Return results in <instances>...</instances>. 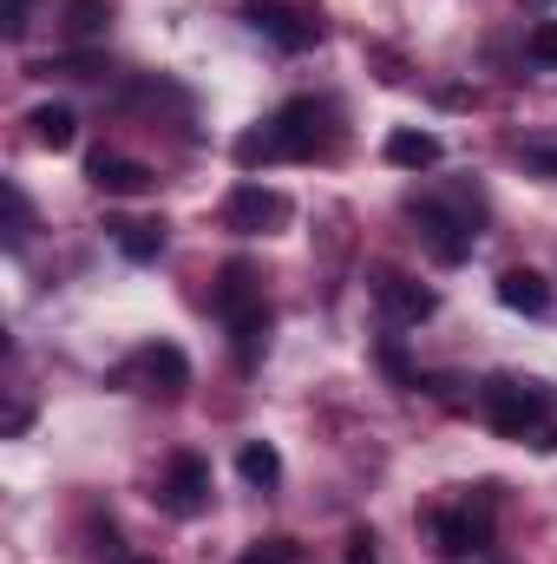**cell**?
I'll return each mask as SVG.
<instances>
[{
  "mask_svg": "<svg viewBox=\"0 0 557 564\" xmlns=\"http://www.w3.org/2000/svg\"><path fill=\"white\" fill-rule=\"evenodd\" d=\"M223 224H230L237 237L282 230V224H288V197H282V191H270V184H237V191L223 197Z\"/></svg>",
  "mask_w": 557,
  "mask_h": 564,
  "instance_id": "cell-7",
  "label": "cell"
},
{
  "mask_svg": "<svg viewBox=\"0 0 557 564\" xmlns=\"http://www.w3.org/2000/svg\"><path fill=\"white\" fill-rule=\"evenodd\" d=\"M302 552H295V539H270V545H250L237 564H295Z\"/></svg>",
  "mask_w": 557,
  "mask_h": 564,
  "instance_id": "cell-20",
  "label": "cell"
},
{
  "mask_svg": "<svg viewBox=\"0 0 557 564\" xmlns=\"http://www.w3.org/2000/svg\"><path fill=\"white\" fill-rule=\"evenodd\" d=\"M157 506L171 519H197L210 506V459L204 453H171V466L157 479Z\"/></svg>",
  "mask_w": 557,
  "mask_h": 564,
  "instance_id": "cell-4",
  "label": "cell"
},
{
  "mask_svg": "<svg viewBox=\"0 0 557 564\" xmlns=\"http://www.w3.org/2000/svg\"><path fill=\"white\" fill-rule=\"evenodd\" d=\"M112 237H119V250H125L132 263L164 257V224H112Z\"/></svg>",
  "mask_w": 557,
  "mask_h": 564,
  "instance_id": "cell-18",
  "label": "cell"
},
{
  "mask_svg": "<svg viewBox=\"0 0 557 564\" xmlns=\"http://www.w3.org/2000/svg\"><path fill=\"white\" fill-rule=\"evenodd\" d=\"M374 302H381V308H387L394 322H426V315L439 308V295H433L426 282H414V276H394V270H387V276L374 282Z\"/></svg>",
  "mask_w": 557,
  "mask_h": 564,
  "instance_id": "cell-11",
  "label": "cell"
},
{
  "mask_svg": "<svg viewBox=\"0 0 557 564\" xmlns=\"http://www.w3.org/2000/svg\"><path fill=\"white\" fill-rule=\"evenodd\" d=\"M237 473H243L250 486H263V492H270V486L282 479V453L270 446V440H243V453H237Z\"/></svg>",
  "mask_w": 557,
  "mask_h": 564,
  "instance_id": "cell-16",
  "label": "cell"
},
{
  "mask_svg": "<svg viewBox=\"0 0 557 564\" xmlns=\"http://www.w3.org/2000/svg\"><path fill=\"white\" fill-rule=\"evenodd\" d=\"M26 126H33V144H46V151H66V144L79 139L73 106H33V112H26Z\"/></svg>",
  "mask_w": 557,
  "mask_h": 564,
  "instance_id": "cell-13",
  "label": "cell"
},
{
  "mask_svg": "<svg viewBox=\"0 0 557 564\" xmlns=\"http://www.w3.org/2000/svg\"><path fill=\"white\" fill-rule=\"evenodd\" d=\"M433 545H439L446 558L485 552V545H492V486H485V506H479V512H472V506H439V512H433Z\"/></svg>",
  "mask_w": 557,
  "mask_h": 564,
  "instance_id": "cell-6",
  "label": "cell"
},
{
  "mask_svg": "<svg viewBox=\"0 0 557 564\" xmlns=\"http://www.w3.org/2000/svg\"><path fill=\"white\" fill-rule=\"evenodd\" d=\"M348 564H381V552H374V532H354V539H348Z\"/></svg>",
  "mask_w": 557,
  "mask_h": 564,
  "instance_id": "cell-23",
  "label": "cell"
},
{
  "mask_svg": "<svg viewBox=\"0 0 557 564\" xmlns=\"http://www.w3.org/2000/svg\"><path fill=\"white\" fill-rule=\"evenodd\" d=\"M263 139H270V158H321V151L335 144V106H321V99H288L276 119L263 126Z\"/></svg>",
  "mask_w": 557,
  "mask_h": 564,
  "instance_id": "cell-3",
  "label": "cell"
},
{
  "mask_svg": "<svg viewBox=\"0 0 557 564\" xmlns=\"http://www.w3.org/2000/svg\"><path fill=\"white\" fill-rule=\"evenodd\" d=\"M86 177H92V191H106V197H144V191H151V171H144L139 158H119V151H92V158H86Z\"/></svg>",
  "mask_w": 557,
  "mask_h": 564,
  "instance_id": "cell-10",
  "label": "cell"
},
{
  "mask_svg": "<svg viewBox=\"0 0 557 564\" xmlns=\"http://www.w3.org/2000/svg\"><path fill=\"white\" fill-rule=\"evenodd\" d=\"M106 26H112V0H66V40L92 46L106 40Z\"/></svg>",
  "mask_w": 557,
  "mask_h": 564,
  "instance_id": "cell-14",
  "label": "cell"
},
{
  "mask_svg": "<svg viewBox=\"0 0 557 564\" xmlns=\"http://www.w3.org/2000/svg\"><path fill=\"white\" fill-rule=\"evenodd\" d=\"M243 13H250L256 33L276 40L282 53H308V46L321 40V13H308V7H295V0H243Z\"/></svg>",
  "mask_w": 557,
  "mask_h": 564,
  "instance_id": "cell-5",
  "label": "cell"
},
{
  "mask_svg": "<svg viewBox=\"0 0 557 564\" xmlns=\"http://www.w3.org/2000/svg\"><path fill=\"white\" fill-rule=\"evenodd\" d=\"M26 426H33V408H7V421H0V433H7V440H20Z\"/></svg>",
  "mask_w": 557,
  "mask_h": 564,
  "instance_id": "cell-24",
  "label": "cell"
},
{
  "mask_svg": "<svg viewBox=\"0 0 557 564\" xmlns=\"http://www.w3.org/2000/svg\"><path fill=\"white\" fill-rule=\"evenodd\" d=\"M479 210H485V204H479V191H452L446 204H439V197H414V204H407V217L419 224V243H426V257H433V263H446V270L472 257Z\"/></svg>",
  "mask_w": 557,
  "mask_h": 564,
  "instance_id": "cell-1",
  "label": "cell"
},
{
  "mask_svg": "<svg viewBox=\"0 0 557 564\" xmlns=\"http://www.w3.org/2000/svg\"><path fill=\"white\" fill-rule=\"evenodd\" d=\"M119 564H164V558H132V552H125V558H119Z\"/></svg>",
  "mask_w": 557,
  "mask_h": 564,
  "instance_id": "cell-25",
  "label": "cell"
},
{
  "mask_svg": "<svg viewBox=\"0 0 557 564\" xmlns=\"http://www.w3.org/2000/svg\"><path fill=\"white\" fill-rule=\"evenodd\" d=\"M387 164H401V171H433V164H439V139L407 126V132L387 139Z\"/></svg>",
  "mask_w": 557,
  "mask_h": 564,
  "instance_id": "cell-15",
  "label": "cell"
},
{
  "mask_svg": "<svg viewBox=\"0 0 557 564\" xmlns=\"http://www.w3.org/2000/svg\"><path fill=\"white\" fill-rule=\"evenodd\" d=\"M479 408H485V421L492 433H505V440H532L538 426H551V388L545 381H518V375H492L485 388H479Z\"/></svg>",
  "mask_w": 557,
  "mask_h": 564,
  "instance_id": "cell-2",
  "label": "cell"
},
{
  "mask_svg": "<svg viewBox=\"0 0 557 564\" xmlns=\"http://www.w3.org/2000/svg\"><path fill=\"white\" fill-rule=\"evenodd\" d=\"M26 7H33V0H0V33H7V40L26 33Z\"/></svg>",
  "mask_w": 557,
  "mask_h": 564,
  "instance_id": "cell-22",
  "label": "cell"
},
{
  "mask_svg": "<svg viewBox=\"0 0 557 564\" xmlns=\"http://www.w3.org/2000/svg\"><path fill=\"white\" fill-rule=\"evenodd\" d=\"M499 302H505L512 315H545V308H551V282L518 263V270H505V276H499Z\"/></svg>",
  "mask_w": 557,
  "mask_h": 564,
  "instance_id": "cell-12",
  "label": "cell"
},
{
  "mask_svg": "<svg viewBox=\"0 0 557 564\" xmlns=\"http://www.w3.org/2000/svg\"><path fill=\"white\" fill-rule=\"evenodd\" d=\"M230 341H237V368H256V355L270 348V308H256V315L230 322Z\"/></svg>",
  "mask_w": 557,
  "mask_h": 564,
  "instance_id": "cell-17",
  "label": "cell"
},
{
  "mask_svg": "<svg viewBox=\"0 0 557 564\" xmlns=\"http://www.w3.org/2000/svg\"><path fill=\"white\" fill-rule=\"evenodd\" d=\"M525 53H532V66H557V20H538L525 33Z\"/></svg>",
  "mask_w": 557,
  "mask_h": 564,
  "instance_id": "cell-19",
  "label": "cell"
},
{
  "mask_svg": "<svg viewBox=\"0 0 557 564\" xmlns=\"http://www.w3.org/2000/svg\"><path fill=\"white\" fill-rule=\"evenodd\" d=\"M132 368H139V375L157 388V394H164V401H177V394L190 388V361H184V348H177V341H144Z\"/></svg>",
  "mask_w": 557,
  "mask_h": 564,
  "instance_id": "cell-9",
  "label": "cell"
},
{
  "mask_svg": "<svg viewBox=\"0 0 557 564\" xmlns=\"http://www.w3.org/2000/svg\"><path fill=\"white\" fill-rule=\"evenodd\" d=\"M7 204H13V224H7V243L20 250V243H26V230H33V210H26V197H20V184H7Z\"/></svg>",
  "mask_w": 557,
  "mask_h": 564,
  "instance_id": "cell-21",
  "label": "cell"
},
{
  "mask_svg": "<svg viewBox=\"0 0 557 564\" xmlns=\"http://www.w3.org/2000/svg\"><path fill=\"white\" fill-rule=\"evenodd\" d=\"M210 308H217L223 322H243V315L270 308V302H263V270H256V263H243V257H237V263H223V270H217V289H210Z\"/></svg>",
  "mask_w": 557,
  "mask_h": 564,
  "instance_id": "cell-8",
  "label": "cell"
}]
</instances>
